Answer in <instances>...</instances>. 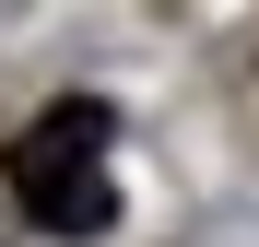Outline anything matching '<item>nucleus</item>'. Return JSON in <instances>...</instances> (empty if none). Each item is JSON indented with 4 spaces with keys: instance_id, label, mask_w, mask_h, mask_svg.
<instances>
[{
    "instance_id": "1",
    "label": "nucleus",
    "mask_w": 259,
    "mask_h": 247,
    "mask_svg": "<svg viewBox=\"0 0 259 247\" xmlns=\"http://www.w3.org/2000/svg\"><path fill=\"white\" fill-rule=\"evenodd\" d=\"M106 141H118L106 94H59V106H35L24 141H12V212H24L35 235H106V224H118Z\"/></svg>"
}]
</instances>
